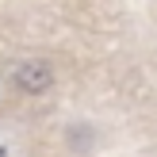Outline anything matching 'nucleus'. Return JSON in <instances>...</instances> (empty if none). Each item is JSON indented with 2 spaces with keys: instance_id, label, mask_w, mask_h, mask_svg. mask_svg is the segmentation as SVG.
Masks as SVG:
<instances>
[{
  "instance_id": "1",
  "label": "nucleus",
  "mask_w": 157,
  "mask_h": 157,
  "mask_svg": "<svg viewBox=\"0 0 157 157\" xmlns=\"http://www.w3.org/2000/svg\"><path fill=\"white\" fill-rule=\"evenodd\" d=\"M15 81H19L27 92H42V88H50V69L31 61V65H23L19 73H15Z\"/></svg>"
}]
</instances>
